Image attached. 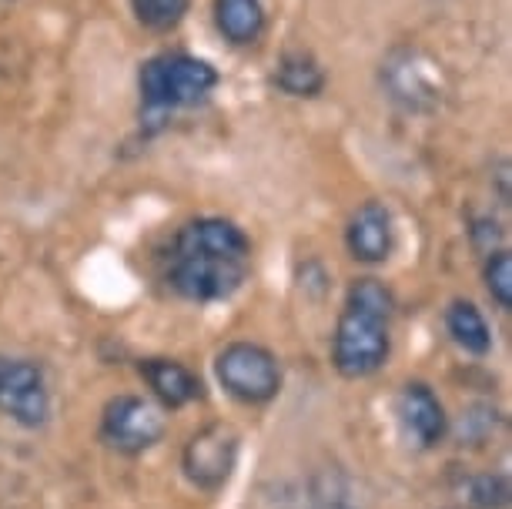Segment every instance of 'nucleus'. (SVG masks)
<instances>
[{"label": "nucleus", "instance_id": "f257e3e1", "mask_svg": "<svg viewBox=\"0 0 512 509\" xmlns=\"http://www.w3.org/2000/svg\"><path fill=\"white\" fill-rule=\"evenodd\" d=\"M251 268V245L225 218H198L175 235L168 285L191 302H218L238 292Z\"/></svg>", "mask_w": 512, "mask_h": 509}, {"label": "nucleus", "instance_id": "f03ea898", "mask_svg": "<svg viewBox=\"0 0 512 509\" xmlns=\"http://www.w3.org/2000/svg\"><path fill=\"white\" fill-rule=\"evenodd\" d=\"M389 315L392 292L379 278L352 282L332 342V362L345 379H365L385 366V359H389Z\"/></svg>", "mask_w": 512, "mask_h": 509}, {"label": "nucleus", "instance_id": "7ed1b4c3", "mask_svg": "<svg viewBox=\"0 0 512 509\" xmlns=\"http://www.w3.org/2000/svg\"><path fill=\"white\" fill-rule=\"evenodd\" d=\"M218 88V71L191 54H158L141 67V94L148 108H191Z\"/></svg>", "mask_w": 512, "mask_h": 509}, {"label": "nucleus", "instance_id": "20e7f679", "mask_svg": "<svg viewBox=\"0 0 512 509\" xmlns=\"http://www.w3.org/2000/svg\"><path fill=\"white\" fill-rule=\"evenodd\" d=\"M382 88L405 111H436L442 104V71L419 47H395L382 61Z\"/></svg>", "mask_w": 512, "mask_h": 509}, {"label": "nucleus", "instance_id": "39448f33", "mask_svg": "<svg viewBox=\"0 0 512 509\" xmlns=\"http://www.w3.org/2000/svg\"><path fill=\"white\" fill-rule=\"evenodd\" d=\"M215 372H218L221 386L235 399L248 402V406L275 399L278 386H282V369H278L275 355L255 342L228 345V349L218 355Z\"/></svg>", "mask_w": 512, "mask_h": 509}, {"label": "nucleus", "instance_id": "423d86ee", "mask_svg": "<svg viewBox=\"0 0 512 509\" xmlns=\"http://www.w3.org/2000/svg\"><path fill=\"white\" fill-rule=\"evenodd\" d=\"M238 459V432L225 426V422H211V426L198 429L185 446L181 466L185 476L198 489H218L231 476Z\"/></svg>", "mask_w": 512, "mask_h": 509}, {"label": "nucleus", "instance_id": "0eeeda50", "mask_svg": "<svg viewBox=\"0 0 512 509\" xmlns=\"http://www.w3.org/2000/svg\"><path fill=\"white\" fill-rule=\"evenodd\" d=\"M101 429L104 439L121 453H144L164 436V416L138 396H118L104 409Z\"/></svg>", "mask_w": 512, "mask_h": 509}, {"label": "nucleus", "instance_id": "6e6552de", "mask_svg": "<svg viewBox=\"0 0 512 509\" xmlns=\"http://www.w3.org/2000/svg\"><path fill=\"white\" fill-rule=\"evenodd\" d=\"M0 412L21 426H41L47 419V389L34 362L0 359Z\"/></svg>", "mask_w": 512, "mask_h": 509}, {"label": "nucleus", "instance_id": "1a4fd4ad", "mask_svg": "<svg viewBox=\"0 0 512 509\" xmlns=\"http://www.w3.org/2000/svg\"><path fill=\"white\" fill-rule=\"evenodd\" d=\"M345 242H349L352 258H359V262H369V265L385 262L392 252V218H389V211H385V205L365 201L352 215Z\"/></svg>", "mask_w": 512, "mask_h": 509}, {"label": "nucleus", "instance_id": "9d476101", "mask_svg": "<svg viewBox=\"0 0 512 509\" xmlns=\"http://www.w3.org/2000/svg\"><path fill=\"white\" fill-rule=\"evenodd\" d=\"M399 412L405 429L415 436L419 446H436L446 436V412H442V402L436 399V392L422 382H412V386L402 389L399 396Z\"/></svg>", "mask_w": 512, "mask_h": 509}, {"label": "nucleus", "instance_id": "9b49d317", "mask_svg": "<svg viewBox=\"0 0 512 509\" xmlns=\"http://www.w3.org/2000/svg\"><path fill=\"white\" fill-rule=\"evenodd\" d=\"M141 376L148 379L151 392L158 396L164 406L178 409L188 406V402L201 399V382L191 369H185L181 362L171 359H148L141 362Z\"/></svg>", "mask_w": 512, "mask_h": 509}, {"label": "nucleus", "instance_id": "f8f14e48", "mask_svg": "<svg viewBox=\"0 0 512 509\" xmlns=\"http://www.w3.org/2000/svg\"><path fill=\"white\" fill-rule=\"evenodd\" d=\"M215 24L231 44H255L265 31L262 0H215Z\"/></svg>", "mask_w": 512, "mask_h": 509}, {"label": "nucleus", "instance_id": "ddd939ff", "mask_svg": "<svg viewBox=\"0 0 512 509\" xmlns=\"http://www.w3.org/2000/svg\"><path fill=\"white\" fill-rule=\"evenodd\" d=\"M275 84L285 94H292V98H315V94L325 88V71L318 67L312 54L292 51L278 61Z\"/></svg>", "mask_w": 512, "mask_h": 509}, {"label": "nucleus", "instance_id": "4468645a", "mask_svg": "<svg viewBox=\"0 0 512 509\" xmlns=\"http://www.w3.org/2000/svg\"><path fill=\"white\" fill-rule=\"evenodd\" d=\"M446 322H449V335L466 352H472V355H486L489 352V342H492L489 325H486L482 312L472 302H452Z\"/></svg>", "mask_w": 512, "mask_h": 509}, {"label": "nucleus", "instance_id": "2eb2a0df", "mask_svg": "<svg viewBox=\"0 0 512 509\" xmlns=\"http://www.w3.org/2000/svg\"><path fill=\"white\" fill-rule=\"evenodd\" d=\"M134 14L151 31H171L188 14V0H131Z\"/></svg>", "mask_w": 512, "mask_h": 509}, {"label": "nucleus", "instance_id": "dca6fc26", "mask_svg": "<svg viewBox=\"0 0 512 509\" xmlns=\"http://www.w3.org/2000/svg\"><path fill=\"white\" fill-rule=\"evenodd\" d=\"M486 288L499 309H512V258L509 252H492L486 262Z\"/></svg>", "mask_w": 512, "mask_h": 509}]
</instances>
